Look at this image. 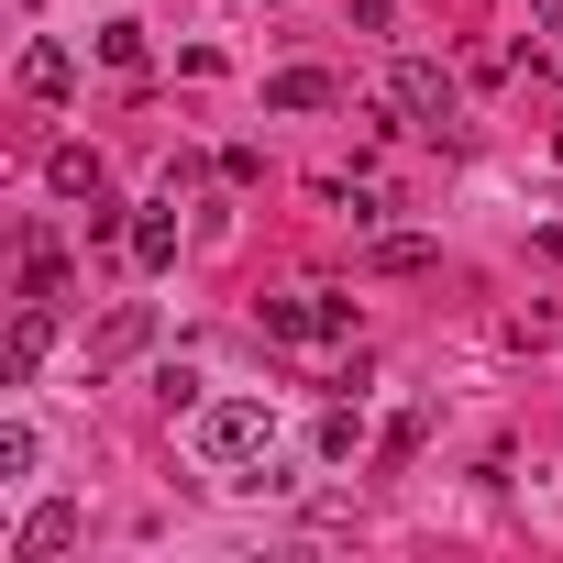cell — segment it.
<instances>
[{"label":"cell","mask_w":563,"mask_h":563,"mask_svg":"<svg viewBox=\"0 0 563 563\" xmlns=\"http://www.w3.org/2000/svg\"><path fill=\"white\" fill-rule=\"evenodd\" d=\"M387 111L420 122V133H453V78H442L431 56H398V67H387Z\"/></svg>","instance_id":"7a4b0ae2"},{"label":"cell","mask_w":563,"mask_h":563,"mask_svg":"<svg viewBox=\"0 0 563 563\" xmlns=\"http://www.w3.org/2000/svg\"><path fill=\"white\" fill-rule=\"evenodd\" d=\"M45 354H56V310H45V299H23V321H12V343H0V376L23 387V376H34Z\"/></svg>","instance_id":"5b68a950"},{"label":"cell","mask_w":563,"mask_h":563,"mask_svg":"<svg viewBox=\"0 0 563 563\" xmlns=\"http://www.w3.org/2000/svg\"><path fill=\"white\" fill-rule=\"evenodd\" d=\"M265 332L276 343H332V332H354V299H321V288L310 299H265Z\"/></svg>","instance_id":"3957f363"},{"label":"cell","mask_w":563,"mask_h":563,"mask_svg":"<svg viewBox=\"0 0 563 563\" xmlns=\"http://www.w3.org/2000/svg\"><path fill=\"white\" fill-rule=\"evenodd\" d=\"M530 23H541V34H552V45H563V0H530Z\"/></svg>","instance_id":"e0dca14e"},{"label":"cell","mask_w":563,"mask_h":563,"mask_svg":"<svg viewBox=\"0 0 563 563\" xmlns=\"http://www.w3.org/2000/svg\"><path fill=\"white\" fill-rule=\"evenodd\" d=\"M332 199H343V221H354V232H376V221H387V188H332Z\"/></svg>","instance_id":"2e32d148"},{"label":"cell","mask_w":563,"mask_h":563,"mask_svg":"<svg viewBox=\"0 0 563 563\" xmlns=\"http://www.w3.org/2000/svg\"><path fill=\"white\" fill-rule=\"evenodd\" d=\"M166 210H177V199L133 210V265H144V276H166V265H177V221H166Z\"/></svg>","instance_id":"9c48e42d"},{"label":"cell","mask_w":563,"mask_h":563,"mask_svg":"<svg viewBox=\"0 0 563 563\" xmlns=\"http://www.w3.org/2000/svg\"><path fill=\"white\" fill-rule=\"evenodd\" d=\"M12 78H23V100H67V89H78V56L45 34V45H23V67H12Z\"/></svg>","instance_id":"52a82bcc"},{"label":"cell","mask_w":563,"mask_h":563,"mask_svg":"<svg viewBox=\"0 0 563 563\" xmlns=\"http://www.w3.org/2000/svg\"><path fill=\"white\" fill-rule=\"evenodd\" d=\"M23 299H45V310L67 299V254L56 243H23Z\"/></svg>","instance_id":"8fae6325"},{"label":"cell","mask_w":563,"mask_h":563,"mask_svg":"<svg viewBox=\"0 0 563 563\" xmlns=\"http://www.w3.org/2000/svg\"><path fill=\"white\" fill-rule=\"evenodd\" d=\"M67 541H78V508H67V497H45V508L12 530V563H56Z\"/></svg>","instance_id":"8992f818"},{"label":"cell","mask_w":563,"mask_h":563,"mask_svg":"<svg viewBox=\"0 0 563 563\" xmlns=\"http://www.w3.org/2000/svg\"><path fill=\"white\" fill-rule=\"evenodd\" d=\"M45 464V442H34V420H0V475H34Z\"/></svg>","instance_id":"7c38bea8"},{"label":"cell","mask_w":563,"mask_h":563,"mask_svg":"<svg viewBox=\"0 0 563 563\" xmlns=\"http://www.w3.org/2000/svg\"><path fill=\"white\" fill-rule=\"evenodd\" d=\"M45 188H56V199H100V188H111L100 144H56V155H45Z\"/></svg>","instance_id":"ba28073f"},{"label":"cell","mask_w":563,"mask_h":563,"mask_svg":"<svg viewBox=\"0 0 563 563\" xmlns=\"http://www.w3.org/2000/svg\"><path fill=\"white\" fill-rule=\"evenodd\" d=\"M144 343H155V299H122V310H111V321L89 332V376H111V365H133Z\"/></svg>","instance_id":"277c9868"},{"label":"cell","mask_w":563,"mask_h":563,"mask_svg":"<svg viewBox=\"0 0 563 563\" xmlns=\"http://www.w3.org/2000/svg\"><path fill=\"white\" fill-rule=\"evenodd\" d=\"M420 265H431V243H420V232H398V243H376V276H420Z\"/></svg>","instance_id":"9a60e30c"},{"label":"cell","mask_w":563,"mask_h":563,"mask_svg":"<svg viewBox=\"0 0 563 563\" xmlns=\"http://www.w3.org/2000/svg\"><path fill=\"white\" fill-rule=\"evenodd\" d=\"M100 67H144V23H100Z\"/></svg>","instance_id":"5bb4252c"},{"label":"cell","mask_w":563,"mask_h":563,"mask_svg":"<svg viewBox=\"0 0 563 563\" xmlns=\"http://www.w3.org/2000/svg\"><path fill=\"white\" fill-rule=\"evenodd\" d=\"M188 442H199V464H276V409L265 398H199V420H188Z\"/></svg>","instance_id":"6da1fadb"},{"label":"cell","mask_w":563,"mask_h":563,"mask_svg":"<svg viewBox=\"0 0 563 563\" xmlns=\"http://www.w3.org/2000/svg\"><path fill=\"white\" fill-rule=\"evenodd\" d=\"M265 100H276V111H332L343 89H332L321 67H276V78H265Z\"/></svg>","instance_id":"30bf717a"},{"label":"cell","mask_w":563,"mask_h":563,"mask_svg":"<svg viewBox=\"0 0 563 563\" xmlns=\"http://www.w3.org/2000/svg\"><path fill=\"white\" fill-rule=\"evenodd\" d=\"M354 442H365V420H354V409H332V420H321V431H310V453H321V464H343V453H354Z\"/></svg>","instance_id":"4fadbf2b"}]
</instances>
